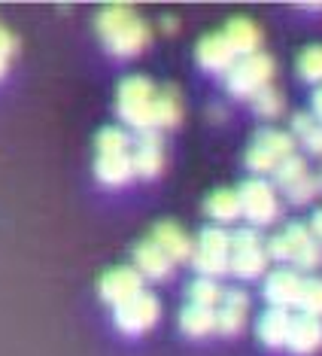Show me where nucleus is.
Segmentation results:
<instances>
[{"instance_id":"1","label":"nucleus","mask_w":322,"mask_h":356,"mask_svg":"<svg viewBox=\"0 0 322 356\" xmlns=\"http://www.w3.org/2000/svg\"><path fill=\"white\" fill-rule=\"evenodd\" d=\"M94 31H98L103 49L116 58H134L137 52H143L152 40V31L146 22L137 15V10L125 3L103 6L94 19Z\"/></svg>"},{"instance_id":"2","label":"nucleus","mask_w":322,"mask_h":356,"mask_svg":"<svg viewBox=\"0 0 322 356\" xmlns=\"http://www.w3.org/2000/svg\"><path fill=\"white\" fill-rule=\"evenodd\" d=\"M155 92L152 79L146 76H125L116 92V113L119 119L134 128L137 134L155 131V119H152V104H155Z\"/></svg>"},{"instance_id":"3","label":"nucleus","mask_w":322,"mask_h":356,"mask_svg":"<svg viewBox=\"0 0 322 356\" xmlns=\"http://www.w3.org/2000/svg\"><path fill=\"white\" fill-rule=\"evenodd\" d=\"M273 79V58L264 52L244 55L231 64V70L225 74V88L231 98H246L253 101L262 88H268Z\"/></svg>"},{"instance_id":"4","label":"nucleus","mask_w":322,"mask_h":356,"mask_svg":"<svg viewBox=\"0 0 322 356\" xmlns=\"http://www.w3.org/2000/svg\"><path fill=\"white\" fill-rule=\"evenodd\" d=\"M295 152V137L292 131H280V128H262L246 147L244 165L253 174H273L283 159Z\"/></svg>"},{"instance_id":"5","label":"nucleus","mask_w":322,"mask_h":356,"mask_svg":"<svg viewBox=\"0 0 322 356\" xmlns=\"http://www.w3.org/2000/svg\"><path fill=\"white\" fill-rule=\"evenodd\" d=\"M268 250L255 229H237L231 234V259H228V274L240 280H255L268 271Z\"/></svg>"},{"instance_id":"6","label":"nucleus","mask_w":322,"mask_h":356,"mask_svg":"<svg viewBox=\"0 0 322 356\" xmlns=\"http://www.w3.org/2000/svg\"><path fill=\"white\" fill-rule=\"evenodd\" d=\"M228 259H231V234L219 229V225H207L201 229L195 241V253H192V265L201 277H222L228 274Z\"/></svg>"},{"instance_id":"7","label":"nucleus","mask_w":322,"mask_h":356,"mask_svg":"<svg viewBox=\"0 0 322 356\" xmlns=\"http://www.w3.org/2000/svg\"><path fill=\"white\" fill-rule=\"evenodd\" d=\"M240 198V216H246L253 225H271L280 213V198L273 192V186L262 177H249L240 183L237 189Z\"/></svg>"},{"instance_id":"8","label":"nucleus","mask_w":322,"mask_h":356,"mask_svg":"<svg viewBox=\"0 0 322 356\" xmlns=\"http://www.w3.org/2000/svg\"><path fill=\"white\" fill-rule=\"evenodd\" d=\"M158 317H161L158 298L143 289L140 296L128 298L125 305L116 307V329L125 332V335H143V332H149L155 326Z\"/></svg>"},{"instance_id":"9","label":"nucleus","mask_w":322,"mask_h":356,"mask_svg":"<svg viewBox=\"0 0 322 356\" xmlns=\"http://www.w3.org/2000/svg\"><path fill=\"white\" fill-rule=\"evenodd\" d=\"M98 293H101V298L107 305L119 307V305H125L128 298L143 293V277H140V271H137L134 265H119V268H110L101 277Z\"/></svg>"},{"instance_id":"10","label":"nucleus","mask_w":322,"mask_h":356,"mask_svg":"<svg viewBox=\"0 0 322 356\" xmlns=\"http://www.w3.org/2000/svg\"><path fill=\"white\" fill-rule=\"evenodd\" d=\"M131 165H134V177H143V180H155L161 174V168H164V143H161L158 131H146L134 137Z\"/></svg>"},{"instance_id":"11","label":"nucleus","mask_w":322,"mask_h":356,"mask_svg":"<svg viewBox=\"0 0 322 356\" xmlns=\"http://www.w3.org/2000/svg\"><path fill=\"white\" fill-rule=\"evenodd\" d=\"M301 274L295 268H273L268 277H264V302L271 307H280V311H289V307L298 305V293H301Z\"/></svg>"},{"instance_id":"12","label":"nucleus","mask_w":322,"mask_h":356,"mask_svg":"<svg viewBox=\"0 0 322 356\" xmlns=\"http://www.w3.org/2000/svg\"><path fill=\"white\" fill-rule=\"evenodd\" d=\"M246 317H249V296L237 286L225 289L222 302L216 307V332H222V335H237V332H244Z\"/></svg>"},{"instance_id":"13","label":"nucleus","mask_w":322,"mask_h":356,"mask_svg":"<svg viewBox=\"0 0 322 356\" xmlns=\"http://www.w3.org/2000/svg\"><path fill=\"white\" fill-rule=\"evenodd\" d=\"M195 58L204 70H210V74H228L231 64L237 61L235 49L228 46V40H225V34L219 31V34H207L198 40L195 46Z\"/></svg>"},{"instance_id":"14","label":"nucleus","mask_w":322,"mask_h":356,"mask_svg":"<svg viewBox=\"0 0 322 356\" xmlns=\"http://www.w3.org/2000/svg\"><path fill=\"white\" fill-rule=\"evenodd\" d=\"M286 350L295 353V356H313L316 350H322V320L304 317V314L292 317L289 338H286Z\"/></svg>"},{"instance_id":"15","label":"nucleus","mask_w":322,"mask_h":356,"mask_svg":"<svg viewBox=\"0 0 322 356\" xmlns=\"http://www.w3.org/2000/svg\"><path fill=\"white\" fill-rule=\"evenodd\" d=\"M134 268L140 271V277L167 280L173 274V259L167 256L155 241H140V244L134 247Z\"/></svg>"},{"instance_id":"16","label":"nucleus","mask_w":322,"mask_h":356,"mask_svg":"<svg viewBox=\"0 0 322 356\" xmlns=\"http://www.w3.org/2000/svg\"><path fill=\"white\" fill-rule=\"evenodd\" d=\"M225 40H228V46L235 49L237 58H244V55H255L262 52V31L255 25L253 19H246V15H235V19L225 25Z\"/></svg>"},{"instance_id":"17","label":"nucleus","mask_w":322,"mask_h":356,"mask_svg":"<svg viewBox=\"0 0 322 356\" xmlns=\"http://www.w3.org/2000/svg\"><path fill=\"white\" fill-rule=\"evenodd\" d=\"M149 241H155V244L173 259V265L176 262H189L192 253H195V244H192V238L176 222H158L155 229H152V238Z\"/></svg>"},{"instance_id":"18","label":"nucleus","mask_w":322,"mask_h":356,"mask_svg":"<svg viewBox=\"0 0 322 356\" xmlns=\"http://www.w3.org/2000/svg\"><path fill=\"white\" fill-rule=\"evenodd\" d=\"M289 326H292V314L280 311V307H268V311L259 317V323H255V335H259V341L264 347L280 350V347H286Z\"/></svg>"},{"instance_id":"19","label":"nucleus","mask_w":322,"mask_h":356,"mask_svg":"<svg viewBox=\"0 0 322 356\" xmlns=\"http://www.w3.org/2000/svg\"><path fill=\"white\" fill-rule=\"evenodd\" d=\"M94 177L101 186L119 189L134 177V165H131V152H119V156H98L94 159Z\"/></svg>"},{"instance_id":"20","label":"nucleus","mask_w":322,"mask_h":356,"mask_svg":"<svg viewBox=\"0 0 322 356\" xmlns=\"http://www.w3.org/2000/svg\"><path fill=\"white\" fill-rule=\"evenodd\" d=\"M152 119H155V131L158 128H173L183 119V101H180V92H176L173 86H161L155 92Z\"/></svg>"},{"instance_id":"21","label":"nucleus","mask_w":322,"mask_h":356,"mask_svg":"<svg viewBox=\"0 0 322 356\" xmlns=\"http://www.w3.org/2000/svg\"><path fill=\"white\" fill-rule=\"evenodd\" d=\"M204 213L213 222H235L240 216V198L237 189H216L204 201Z\"/></svg>"},{"instance_id":"22","label":"nucleus","mask_w":322,"mask_h":356,"mask_svg":"<svg viewBox=\"0 0 322 356\" xmlns=\"http://www.w3.org/2000/svg\"><path fill=\"white\" fill-rule=\"evenodd\" d=\"M180 329L189 338H204L216 332V311L213 307H198V305H186L180 311Z\"/></svg>"},{"instance_id":"23","label":"nucleus","mask_w":322,"mask_h":356,"mask_svg":"<svg viewBox=\"0 0 322 356\" xmlns=\"http://www.w3.org/2000/svg\"><path fill=\"white\" fill-rule=\"evenodd\" d=\"M292 137L307 152L322 159V125L313 119V113H295L292 116Z\"/></svg>"},{"instance_id":"24","label":"nucleus","mask_w":322,"mask_h":356,"mask_svg":"<svg viewBox=\"0 0 322 356\" xmlns=\"http://www.w3.org/2000/svg\"><path fill=\"white\" fill-rule=\"evenodd\" d=\"M186 296H189V305L213 307V311H216L219 302H222V296H225V289L219 286V280H213V277H195L189 283Z\"/></svg>"},{"instance_id":"25","label":"nucleus","mask_w":322,"mask_h":356,"mask_svg":"<svg viewBox=\"0 0 322 356\" xmlns=\"http://www.w3.org/2000/svg\"><path fill=\"white\" fill-rule=\"evenodd\" d=\"M298 311L304 317H316L322 320V277L310 274V277L301 280V293H298Z\"/></svg>"},{"instance_id":"26","label":"nucleus","mask_w":322,"mask_h":356,"mask_svg":"<svg viewBox=\"0 0 322 356\" xmlns=\"http://www.w3.org/2000/svg\"><path fill=\"white\" fill-rule=\"evenodd\" d=\"M310 174V168H307V159L304 156H298V152H292L289 159H283L277 165V171H273L271 177H273V183L280 186V189H292V186L298 183V180H304V177Z\"/></svg>"},{"instance_id":"27","label":"nucleus","mask_w":322,"mask_h":356,"mask_svg":"<svg viewBox=\"0 0 322 356\" xmlns=\"http://www.w3.org/2000/svg\"><path fill=\"white\" fill-rule=\"evenodd\" d=\"M98 156H119V152H131V137H128L125 128H101L98 131Z\"/></svg>"},{"instance_id":"28","label":"nucleus","mask_w":322,"mask_h":356,"mask_svg":"<svg viewBox=\"0 0 322 356\" xmlns=\"http://www.w3.org/2000/svg\"><path fill=\"white\" fill-rule=\"evenodd\" d=\"M283 107H286L283 92L273 86L262 88V92L253 98V110H255V116H262V119H277L280 113H283Z\"/></svg>"},{"instance_id":"29","label":"nucleus","mask_w":322,"mask_h":356,"mask_svg":"<svg viewBox=\"0 0 322 356\" xmlns=\"http://www.w3.org/2000/svg\"><path fill=\"white\" fill-rule=\"evenodd\" d=\"M295 67H298V76L301 79L322 86V46H307V49H301Z\"/></svg>"},{"instance_id":"30","label":"nucleus","mask_w":322,"mask_h":356,"mask_svg":"<svg viewBox=\"0 0 322 356\" xmlns=\"http://www.w3.org/2000/svg\"><path fill=\"white\" fill-rule=\"evenodd\" d=\"M322 192V180L319 174H307L304 180H298L292 189H286V198L292 201V204H307V201H313Z\"/></svg>"},{"instance_id":"31","label":"nucleus","mask_w":322,"mask_h":356,"mask_svg":"<svg viewBox=\"0 0 322 356\" xmlns=\"http://www.w3.org/2000/svg\"><path fill=\"white\" fill-rule=\"evenodd\" d=\"M310 113H313V119L322 125V86L313 92V98H310Z\"/></svg>"},{"instance_id":"32","label":"nucleus","mask_w":322,"mask_h":356,"mask_svg":"<svg viewBox=\"0 0 322 356\" xmlns=\"http://www.w3.org/2000/svg\"><path fill=\"white\" fill-rule=\"evenodd\" d=\"M307 229H310V234H313V238H316V241H322V207H319V210H316V213H313V216H310Z\"/></svg>"},{"instance_id":"33","label":"nucleus","mask_w":322,"mask_h":356,"mask_svg":"<svg viewBox=\"0 0 322 356\" xmlns=\"http://www.w3.org/2000/svg\"><path fill=\"white\" fill-rule=\"evenodd\" d=\"M12 49H15V37H12L6 28H0V52L12 55Z\"/></svg>"},{"instance_id":"34","label":"nucleus","mask_w":322,"mask_h":356,"mask_svg":"<svg viewBox=\"0 0 322 356\" xmlns=\"http://www.w3.org/2000/svg\"><path fill=\"white\" fill-rule=\"evenodd\" d=\"M176 28H180L176 15H161V31H164V34H176Z\"/></svg>"},{"instance_id":"35","label":"nucleus","mask_w":322,"mask_h":356,"mask_svg":"<svg viewBox=\"0 0 322 356\" xmlns=\"http://www.w3.org/2000/svg\"><path fill=\"white\" fill-rule=\"evenodd\" d=\"M6 67H10V55H6V52H0V76L6 74Z\"/></svg>"}]
</instances>
